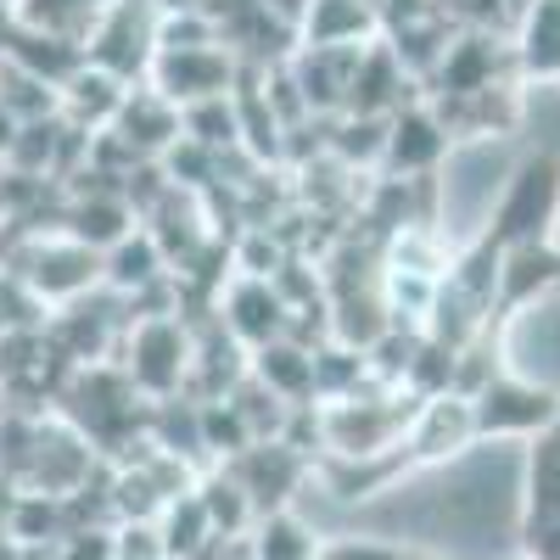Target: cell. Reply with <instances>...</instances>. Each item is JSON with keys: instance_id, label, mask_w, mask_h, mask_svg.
Segmentation results:
<instances>
[{"instance_id": "obj_10", "label": "cell", "mask_w": 560, "mask_h": 560, "mask_svg": "<svg viewBox=\"0 0 560 560\" xmlns=\"http://www.w3.org/2000/svg\"><path fill=\"white\" fill-rule=\"evenodd\" d=\"M522 68L538 79H560V0H533L522 18Z\"/></svg>"}, {"instance_id": "obj_14", "label": "cell", "mask_w": 560, "mask_h": 560, "mask_svg": "<svg viewBox=\"0 0 560 560\" xmlns=\"http://www.w3.org/2000/svg\"><path fill=\"white\" fill-rule=\"evenodd\" d=\"M18 129H23V124H18L7 107H0V158H12V147H18Z\"/></svg>"}, {"instance_id": "obj_2", "label": "cell", "mask_w": 560, "mask_h": 560, "mask_svg": "<svg viewBox=\"0 0 560 560\" xmlns=\"http://www.w3.org/2000/svg\"><path fill=\"white\" fill-rule=\"evenodd\" d=\"M471 415H477V438H527V432L555 427V420H560V398L549 387L499 376V382L477 387Z\"/></svg>"}, {"instance_id": "obj_3", "label": "cell", "mask_w": 560, "mask_h": 560, "mask_svg": "<svg viewBox=\"0 0 560 560\" xmlns=\"http://www.w3.org/2000/svg\"><path fill=\"white\" fill-rule=\"evenodd\" d=\"M152 84L168 107H197L230 96V57L219 45H174V51L152 57Z\"/></svg>"}, {"instance_id": "obj_8", "label": "cell", "mask_w": 560, "mask_h": 560, "mask_svg": "<svg viewBox=\"0 0 560 560\" xmlns=\"http://www.w3.org/2000/svg\"><path fill=\"white\" fill-rule=\"evenodd\" d=\"M443 152H448V129H443V118H438L432 107H398V113L387 118V147H382V158H387L393 168L427 174Z\"/></svg>"}, {"instance_id": "obj_6", "label": "cell", "mask_w": 560, "mask_h": 560, "mask_svg": "<svg viewBox=\"0 0 560 560\" xmlns=\"http://www.w3.org/2000/svg\"><path fill=\"white\" fill-rule=\"evenodd\" d=\"M185 364H191V342H185V331L174 319L135 325V342H129V376H135V387L168 393V387H179Z\"/></svg>"}, {"instance_id": "obj_9", "label": "cell", "mask_w": 560, "mask_h": 560, "mask_svg": "<svg viewBox=\"0 0 560 560\" xmlns=\"http://www.w3.org/2000/svg\"><path fill=\"white\" fill-rule=\"evenodd\" d=\"M280 303L275 292H269V280H242L236 292H230V337H242V342H253V348H269V342H280Z\"/></svg>"}, {"instance_id": "obj_12", "label": "cell", "mask_w": 560, "mask_h": 560, "mask_svg": "<svg viewBox=\"0 0 560 560\" xmlns=\"http://www.w3.org/2000/svg\"><path fill=\"white\" fill-rule=\"evenodd\" d=\"M102 269H107V280L113 287H147V280L163 269V253H158V242L147 236V230H129V236L118 242V247H107V258H102Z\"/></svg>"}, {"instance_id": "obj_5", "label": "cell", "mask_w": 560, "mask_h": 560, "mask_svg": "<svg viewBox=\"0 0 560 560\" xmlns=\"http://www.w3.org/2000/svg\"><path fill=\"white\" fill-rule=\"evenodd\" d=\"M298 28H303V51H364V45H376L382 18L370 0H308Z\"/></svg>"}, {"instance_id": "obj_11", "label": "cell", "mask_w": 560, "mask_h": 560, "mask_svg": "<svg viewBox=\"0 0 560 560\" xmlns=\"http://www.w3.org/2000/svg\"><path fill=\"white\" fill-rule=\"evenodd\" d=\"M253 370H258V382L269 387V398H275V393H280V398H314V353H303V348H292V342L258 348Z\"/></svg>"}, {"instance_id": "obj_4", "label": "cell", "mask_w": 560, "mask_h": 560, "mask_svg": "<svg viewBox=\"0 0 560 560\" xmlns=\"http://www.w3.org/2000/svg\"><path fill=\"white\" fill-rule=\"evenodd\" d=\"M465 443H477V415H471V398L465 393H432L415 404L409 427H404L409 459H448Z\"/></svg>"}, {"instance_id": "obj_13", "label": "cell", "mask_w": 560, "mask_h": 560, "mask_svg": "<svg viewBox=\"0 0 560 560\" xmlns=\"http://www.w3.org/2000/svg\"><path fill=\"white\" fill-rule=\"evenodd\" d=\"M253 560H319V544L292 516H269L264 538L253 544Z\"/></svg>"}, {"instance_id": "obj_1", "label": "cell", "mask_w": 560, "mask_h": 560, "mask_svg": "<svg viewBox=\"0 0 560 560\" xmlns=\"http://www.w3.org/2000/svg\"><path fill=\"white\" fill-rule=\"evenodd\" d=\"M560 213V152L527 158L516 174L504 179V197L488 224V247L493 253H516V247H549V230Z\"/></svg>"}, {"instance_id": "obj_7", "label": "cell", "mask_w": 560, "mask_h": 560, "mask_svg": "<svg viewBox=\"0 0 560 560\" xmlns=\"http://www.w3.org/2000/svg\"><path fill=\"white\" fill-rule=\"evenodd\" d=\"M96 275H102V253H90L84 242H73L68 230L51 236V242H39V253L28 264V280H34L39 298H79Z\"/></svg>"}, {"instance_id": "obj_16", "label": "cell", "mask_w": 560, "mask_h": 560, "mask_svg": "<svg viewBox=\"0 0 560 560\" xmlns=\"http://www.w3.org/2000/svg\"><path fill=\"white\" fill-rule=\"evenodd\" d=\"M404 560H427V555H404Z\"/></svg>"}, {"instance_id": "obj_15", "label": "cell", "mask_w": 560, "mask_h": 560, "mask_svg": "<svg viewBox=\"0 0 560 560\" xmlns=\"http://www.w3.org/2000/svg\"><path fill=\"white\" fill-rule=\"evenodd\" d=\"M549 247L560 253V213H555V230H549Z\"/></svg>"}]
</instances>
